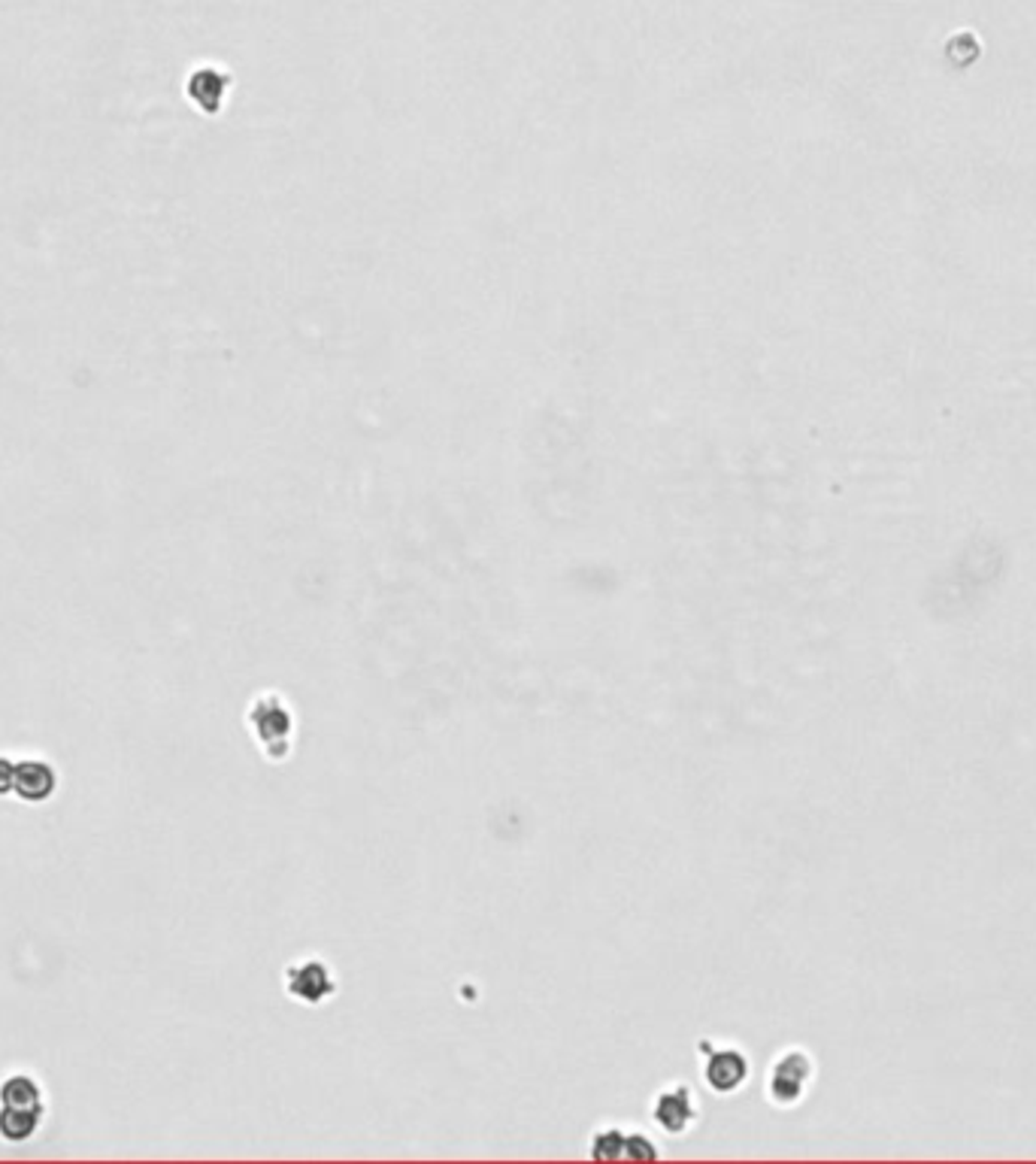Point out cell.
<instances>
[{"label":"cell","mask_w":1036,"mask_h":1164,"mask_svg":"<svg viewBox=\"0 0 1036 1164\" xmlns=\"http://www.w3.org/2000/svg\"><path fill=\"white\" fill-rule=\"evenodd\" d=\"M46 1113L40 1085L30 1077L13 1074L0 1083V1138L22 1143L37 1135Z\"/></svg>","instance_id":"obj_1"},{"label":"cell","mask_w":1036,"mask_h":1164,"mask_svg":"<svg viewBox=\"0 0 1036 1164\" xmlns=\"http://www.w3.org/2000/svg\"><path fill=\"white\" fill-rule=\"evenodd\" d=\"M249 731L258 741L261 752L270 762H282L289 758L294 743V713L289 701L276 691H265L249 704Z\"/></svg>","instance_id":"obj_2"},{"label":"cell","mask_w":1036,"mask_h":1164,"mask_svg":"<svg viewBox=\"0 0 1036 1164\" xmlns=\"http://www.w3.org/2000/svg\"><path fill=\"white\" fill-rule=\"evenodd\" d=\"M697 1053L703 1056V1083L716 1095L740 1092L752 1077V1061L737 1043L727 1040H700Z\"/></svg>","instance_id":"obj_3"},{"label":"cell","mask_w":1036,"mask_h":1164,"mask_svg":"<svg viewBox=\"0 0 1036 1164\" xmlns=\"http://www.w3.org/2000/svg\"><path fill=\"white\" fill-rule=\"evenodd\" d=\"M282 989L292 1001L319 1006L337 995V977H334V968L324 958H300V961H292L286 968Z\"/></svg>","instance_id":"obj_4"},{"label":"cell","mask_w":1036,"mask_h":1164,"mask_svg":"<svg viewBox=\"0 0 1036 1164\" xmlns=\"http://www.w3.org/2000/svg\"><path fill=\"white\" fill-rule=\"evenodd\" d=\"M697 1116H700V1107H697L694 1088L682 1080L661 1085L652 1098V1122L670 1138L689 1135Z\"/></svg>","instance_id":"obj_5"},{"label":"cell","mask_w":1036,"mask_h":1164,"mask_svg":"<svg viewBox=\"0 0 1036 1164\" xmlns=\"http://www.w3.org/2000/svg\"><path fill=\"white\" fill-rule=\"evenodd\" d=\"M812 1077V1059L800 1049H788L779 1059L773 1061L767 1092H770L773 1104L779 1107H791L803 1098L806 1080Z\"/></svg>","instance_id":"obj_6"},{"label":"cell","mask_w":1036,"mask_h":1164,"mask_svg":"<svg viewBox=\"0 0 1036 1164\" xmlns=\"http://www.w3.org/2000/svg\"><path fill=\"white\" fill-rule=\"evenodd\" d=\"M55 786H58V776H55L52 765H43V762H22L16 765V780H13V792L19 794L27 804H40L46 797H52Z\"/></svg>","instance_id":"obj_7"},{"label":"cell","mask_w":1036,"mask_h":1164,"mask_svg":"<svg viewBox=\"0 0 1036 1164\" xmlns=\"http://www.w3.org/2000/svg\"><path fill=\"white\" fill-rule=\"evenodd\" d=\"M625 1138L628 1131L615 1128V1125H604L591 1135V1143H588V1156L597 1159V1162H612V1159H625Z\"/></svg>","instance_id":"obj_8"},{"label":"cell","mask_w":1036,"mask_h":1164,"mask_svg":"<svg viewBox=\"0 0 1036 1164\" xmlns=\"http://www.w3.org/2000/svg\"><path fill=\"white\" fill-rule=\"evenodd\" d=\"M625 1159H631V1162H655V1159H661V1149L652 1143L649 1135L631 1131L625 1138Z\"/></svg>","instance_id":"obj_9"},{"label":"cell","mask_w":1036,"mask_h":1164,"mask_svg":"<svg viewBox=\"0 0 1036 1164\" xmlns=\"http://www.w3.org/2000/svg\"><path fill=\"white\" fill-rule=\"evenodd\" d=\"M13 780H16V765L0 755V794L13 792Z\"/></svg>","instance_id":"obj_10"}]
</instances>
